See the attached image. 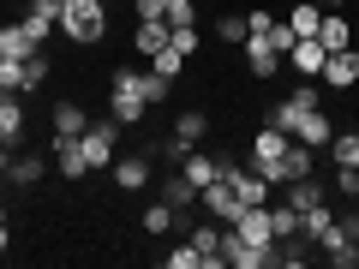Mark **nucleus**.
<instances>
[{"mask_svg":"<svg viewBox=\"0 0 359 269\" xmlns=\"http://www.w3.org/2000/svg\"><path fill=\"white\" fill-rule=\"evenodd\" d=\"M252 167L269 179V186H287V179H299V174L318 167V150H306L299 138H287L282 126H264L252 138Z\"/></svg>","mask_w":359,"mask_h":269,"instance_id":"obj_1","label":"nucleus"},{"mask_svg":"<svg viewBox=\"0 0 359 269\" xmlns=\"http://www.w3.org/2000/svg\"><path fill=\"white\" fill-rule=\"evenodd\" d=\"M144 108H150V96H144L138 72H132V66H120V72H114V84H108V114H114L120 126H138V120H144Z\"/></svg>","mask_w":359,"mask_h":269,"instance_id":"obj_2","label":"nucleus"},{"mask_svg":"<svg viewBox=\"0 0 359 269\" xmlns=\"http://www.w3.org/2000/svg\"><path fill=\"white\" fill-rule=\"evenodd\" d=\"M60 30L72 42H102L108 6H102V0H66V6H60Z\"/></svg>","mask_w":359,"mask_h":269,"instance_id":"obj_3","label":"nucleus"},{"mask_svg":"<svg viewBox=\"0 0 359 269\" xmlns=\"http://www.w3.org/2000/svg\"><path fill=\"white\" fill-rule=\"evenodd\" d=\"M198 204H204V209H210V216H216V221H222V228H233V221H240V216H245V209H252V204H245V198H240V192H233V179H228V174H222V179H210L204 192H198Z\"/></svg>","mask_w":359,"mask_h":269,"instance_id":"obj_4","label":"nucleus"},{"mask_svg":"<svg viewBox=\"0 0 359 269\" xmlns=\"http://www.w3.org/2000/svg\"><path fill=\"white\" fill-rule=\"evenodd\" d=\"M311 245H323V257H330V263H341V269L359 263V233H353V221H335V216H330V228H323Z\"/></svg>","mask_w":359,"mask_h":269,"instance_id":"obj_5","label":"nucleus"},{"mask_svg":"<svg viewBox=\"0 0 359 269\" xmlns=\"http://www.w3.org/2000/svg\"><path fill=\"white\" fill-rule=\"evenodd\" d=\"M114 138H120V120L108 114V120H90V132L78 144H84V162L90 167H114Z\"/></svg>","mask_w":359,"mask_h":269,"instance_id":"obj_6","label":"nucleus"},{"mask_svg":"<svg viewBox=\"0 0 359 269\" xmlns=\"http://www.w3.org/2000/svg\"><path fill=\"white\" fill-rule=\"evenodd\" d=\"M204 132H210V120L198 114V108H186V114L174 120V138H168V156H174V162H180V156H186V150H198V144H204Z\"/></svg>","mask_w":359,"mask_h":269,"instance_id":"obj_7","label":"nucleus"},{"mask_svg":"<svg viewBox=\"0 0 359 269\" xmlns=\"http://www.w3.org/2000/svg\"><path fill=\"white\" fill-rule=\"evenodd\" d=\"M222 263H228V269H264L269 251H264V245H245L233 228H222Z\"/></svg>","mask_w":359,"mask_h":269,"instance_id":"obj_8","label":"nucleus"},{"mask_svg":"<svg viewBox=\"0 0 359 269\" xmlns=\"http://www.w3.org/2000/svg\"><path fill=\"white\" fill-rule=\"evenodd\" d=\"M240 48H245V66H252V78H269V72H276V66H287V54L276 48V42H269V36H245Z\"/></svg>","mask_w":359,"mask_h":269,"instance_id":"obj_9","label":"nucleus"},{"mask_svg":"<svg viewBox=\"0 0 359 269\" xmlns=\"http://www.w3.org/2000/svg\"><path fill=\"white\" fill-rule=\"evenodd\" d=\"M323 84H330V90H353V84H359V54H353V48L323 54Z\"/></svg>","mask_w":359,"mask_h":269,"instance_id":"obj_10","label":"nucleus"},{"mask_svg":"<svg viewBox=\"0 0 359 269\" xmlns=\"http://www.w3.org/2000/svg\"><path fill=\"white\" fill-rule=\"evenodd\" d=\"M287 66H294L299 78H323V42H318V36H294V48H287Z\"/></svg>","mask_w":359,"mask_h":269,"instance_id":"obj_11","label":"nucleus"},{"mask_svg":"<svg viewBox=\"0 0 359 269\" xmlns=\"http://www.w3.org/2000/svg\"><path fill=\"white\" fill-rule=\"evenodd\" d=\"M222 167H228V156H198V150H186V156H180V174L192 179L198 192H204L210 179H222Z\"/></svg>","mask_w":359,"mask_h":269,"instance_id":"obj_12","label":"nucleus"},{"mask_svg":"<svg viewBox=\"0 0 359 269\" xmlns=\"http://www.w3.org/2000/svg\"><path fill=\"white\" fill-rule=\"evenodd\" d=\"M25 90H0V138L6 144H18L25 138V102H18Z\"/></svg>","mask_w":359,"mask_h":269,"instance_id":"obj_13","label":"nucleus"},{"mask_svg":"<svg viewBox=\"0 0 359 269\" xmlns=\"http://www.w3.org/2000/svg\"><path fill=\"white\" fill-rule=\"evenodd\" d=\"M54 162H60V174H66V179H84V174H90L84 144H78V138H60V132H54Z\"/></svg>","mask_w":359,"mask_h":269,"instance_id":"obj_14","label":"nucleus"},{"mask_svg":"<svg viewBox=\"0 0 359 269\" xmlns=\"http://www.w3.org/2000/svg\"><path fill=\"white\" fill-rule=\"evenodd\" d=\"M114 186H120V192L150 186V162H144V156H114Z\"/></svg>","mask_w":359,"mask_h":269,"instance_id":"obj_15","label":"nucleus"},{"mask_svg":"<svg viewBox=\"0 0 359 269\" xmlns=\"http://www.w3.org/2000/svg\"><path fill=\"white\" fill-rule=\"evenodd\" d=\"M323 204V186H318V174H299V179H287V209H318Z\"/></svg>","mask_w":359,"mask_h":269,"instance_id":"obj_16","label":"nucleus"},{"mask_svg":"<svg viewBox=\"0 0 359 269\" xmlns=\"http://www.w3.org/2000/svg\"><path fill=\"white\" fill-rule=\"evenodd\" d=\"M168 36H174V25H168V18H138V54H144V60H150V54H162Z\"/></svg>","mask_w":359,"mask_h":269,"instance_id":"obj_17","label":"nucleus"},{"mask_svg":"<svg viewBox=\"0 0 359 269\" xmlns=\"http://www.w3.org/2000/svg\"><path fill=\"white\" fill-rule=\"evenodd\" d=\"M36 48H42V42H30L25 25H0V54H6V60H30Z\"/></svg>","mask_w":359,"mask_h":269,"instance_id":"obj_18","label":"nucleus"},{"mask_svg":"<svg viewBox=\"0 0 359 269\" xmlns=\"http://www.w3.org/2000/svg\"><path fill=\"white\" fill-rule=\"evenodd\" d=\"M287 30H294V36H318V30H323V6H318V0H294Z\"/></svg>","mask_w":359,"mask_h":269,"instance_id":"obj_19","label":"nucleus"},{"mask_svg":"<svg viewBox=\"0 0 359 269\" xmlns=\"http://www.w3.org/2000/svg\"><path fill=\"white\" fill-rule=\"evenodd\" d=\"M294 138L306 144V150H323V144L335 138V132H330V120H323V108H311V114L299 120V132H294Z\"/></svg>","mask_w":359,"mask_h":269,"instance_id":"obj_20","label":"nucleus"},{"mask_svg":"<svg viewBox=\"0 0 359 269\" xmlns=\"http://www.w3.org/2000/svg\"><path fill=\"white\" fill-rule=\"evenodd\" d=\"M54 132H60V138H84V132H90V114H84L78 102H60V108H54Z\"/></svg>","mask_w":359,"mask_h":269,"instance_id":"obj_21","label":"nucleus"},{"mask_svg":"<svg viewBox=\"0 0 359 269\" xmlns=\"http://www.w3.org/2000/svg\"><path fill=\"white\" fill-rule=\"evenodd\" d=\"M162 198L174 204V216H180V209H192V204H198V186H192L186 174H168V179H162Z\"/></svg>","mask_w":359,"mask_h":269,"instance_id":"obj_22","label":"nucleus"},{"mask_svg":"<svg viewBox=\"0 0 359 269\" xmlns=\"http://www.w3.org/2000/svg\"><path fill=\"white\" fill-rule=\"evenodd\" d=\"M347 36H353V30H347V18H341V13H323V30H318V42H323V54H335V48H347Z\"/></svg>","mask_w":359,"mask_h":269,"instance_id":"obj_23","label":"nucleus"},{"mask_svg":"<svg viewBox=\"0 0 359 269\" xmlns=\"http://www.w3.org/2000/svg\"><path fill=\"white\" fill-rule=\"evenodd\" d=\"M330 162L335 167H359V132H335L330 138Z\"/></svg>","mask_w":359,"mask_h":269,"instance_id":"obj_24","label":"nucleus"},{"mask_svg":"<svg viewBox=\"0 0 359 269\" xmlns=\"http://www.w3.org/2000/svg\"><path fill=\"white\" fill-rule=\"evenodd\" d=\"M6 179H13V186H36L42 179V156H13V162H6Z\"/></svg>","mask_w":359,"mask_h":269,"instance_id":"obj_25","label":"nucleus"},{"mask_svg":"<svg viewBox=\"0 0 359 269\" xmlns=\"http://www.w3.org/2000/svg\"><path fill=\"white\" fill-rule=\"evenodd\" d=\"M138 84H144V96H150V102H168V96H174V78H162L150 66V72H138Z\"/></svg>","mask_w":359,"mask_h":269,"instance_id":"obj_26","label":"nucleus"},{"mask_svg":"<svg viewBox=\"0 0 359 269\" xmlns=\"http://www.w3.org/2000/svg\"><path fill=\"white\" fill-rule=\"evenodd\" d=\"M18 25L30 30V42H48V30H60V25H54L48 13H36V6H25V18H18Z\"/></svg>","mask_w":359,"mask_h":269,"instance_id":"obj_27","label":"nucleus"},{"mask_svg":"<svg viewBox=\"0 0 359 269\" xmlns=\"http://www.w3.org/2000/svg\"><path fill=\"white\" fill-rule=\"evenodd\" d=\"M168 228H174V204L162 198V204H150V209H144V233H168Z\"/></svg>","mask_w":359,"mask_h":269,"instance_id":"obj_28","label":"nucleus"},{"mask_svg":"<svg viewBox=\"0 0 359 269\" xmlns=\"http://www.w3.org/2000/svg\"><path fill=\"white\" fill-rule=\"evenodd\" d=\"M150 66H156V72H162V78H180V66H186V54H180L174 42H168L162 54H150Z\"/></svg>","mask_w":359,"mask_h":269,"instance_id":"obj_29","label":"nucleus"},{"mask_svg":"<svg viewBox=\"0 0 359 269\" xmlns=\"http://www.w3.org/2000/svg\"><path fill=\"white\" fill-rule=\"evenodd\" d=\"M222 42H245V36H252V30H245V13H222Z\"/></svg>","mask_w":359,"mask_h":269,"instance_id":"obj_30","label":"nucleus"},{"mask_svg":"<svg viewBox=\"0 0 359 269\" xmlns=\"http://www.w3.org/2000/svg\"><path fill=\"white\" fill-rule=\"evenodd\" d=\"M162 263H168V269H198V263H204V257H198V245L186 240V245H180V251H168Z\"/></svg>","mask_w":359,"mask_h":269,"instance_id":"obj_31","label":"nucleus"},{"mask_svg":"<svg viewBox=\"0 0 359 269\" xmlns=\"http://www.w3.org/2000/svg\"><path fill=\"white\" fill-rule=\"evenodd\" d=\"M168 42H174V48L192 60V54H198V25H174V36H168Z\"/></svg>","mask_w":359,"mask_h":269,"instance_id":"obj_32","label":"nucleus"},{"mask_svg":"<svg viewBox=\"0 0 359 269\" xmlns=\"http://www.w3.org/2000/svg\"><path fill=\"white\" fill-rule=\"evenodd\" d=\"M168 25H198V0H168Z\"/></svg>","mask_w":359,"mask_h":269,"instance_id":"obj_33","label":"nucleus"},{"mask_svg":"<svg viewBox=\"0 0 359 269\" xmlns=\"http://www.w3.org/2000/svg\"><path fill=\"white\" fill-rule=\"evenodd\" d=\"M42 78H48V60H42V48H36V54L25 60V90H36Z\"/></svg>","mask_w":359,"mask_h":269,"instance_id":"obj_34","label":"nucleus"},{"mask_svg":"<svg viewBox=\"0 0 359 269\" xmlns=\"http://www.w3.org/2000/svg\"><path fill=\"white\" fill-rule=\"evenodd\" d=\"M245 30H252V36H269V30H276V13H245Z\"/></svg>","mask_w":359,"mask_h":269,"instance_id":"obj_35","label":"nucleus"},{"mask_svg":"<svg viewBox=\"0 0 359 269\" xmlns=\"http://www.w3.org/2000/svg\"><path fill=\"white\" fill-rule=\"evenodd\" d=\"M138 18H168V0H138Z\"/></svg>","mask_w":359,"mask_h":269,"instance_id":"obj_36","label":"nucleus"},{"mask_svg":"<svg viewBox=\"0 0 359 269\" xmlns=\"http://www.w3.org/2000/svg\"><path fill=\"white\" fill-rule=\"evenodd\" d=\"M30 6H36V13H48L54 25H60V6H66V0H30Z\"/></svg>","mask_w":359,"mask_h":269,"instance_id":"obj_37","label":"nucleus"},{"mask_svg":"<svg viewBox=\"0 0 359 269\" xmlns=\"http://www.w3.org/2000/svg\"><path fill=\"white\" fill-rule=\"evenodd\" d=\"M6 162H13V144L0 138V179H6Z\"/></svg>","mask_w":359,"mask_h":269,"instance_id":"obj_38","label":"nucleus"},{"mask_svg":"<svg viewBox=\"0 0 359 269\" xmlns=\"http://www.w3.org/2000/svg\"><path fill=\"white\" fill-rule=\"evenodd\" d=\"M0 251H6V216H0Z\"/></svg>","mask_w":359,"mask_h":269,"instance_id":"obj_39","label":"nucleus"},{"mask_svg":"<svg viewBox=\"0 0 359 269\" xmlns=\"http://www.w3.org/2000/svg\"><path fill=\"white\" fill-rule=\"evenodd\" d=\"M323 6H347V0H323Z\"/></svg>","mask_w":359,"mask_h":269,"instance_id":"obj_40","label":"nucleus"},{"mask_svg":"<svg viewBox=\"0 0 359 269\" xmlns=\"http://www.w3.org/2000/svg\"><path fill=\"white\" fill-rule=\"evenodd\" d=\"M353 233H359V209H353Z\"/></svg>","mask_w":359,"mask_h":269,"instance_id":"obj_41","label":"nucleus"},{"mask_svg":"<svg viewBox=\"0 0 359 269\" xmlns=\"http://www.w3.org/2000/svg\"><path fill=\"white\" fill-rule=\"evenodd\" d=\"M318 6H323V0H318Z\"/></svg>","mask_w":359,"mask_h":269,"instance_id":"obj_42","label":"nucleus"}]
</instances>
